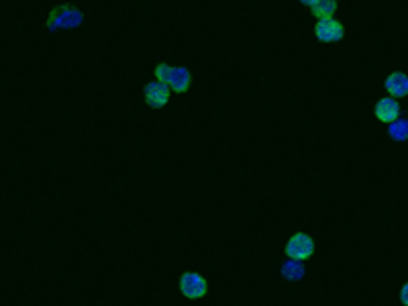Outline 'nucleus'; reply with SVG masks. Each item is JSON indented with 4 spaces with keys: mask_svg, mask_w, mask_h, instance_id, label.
<instances>
[{
    "mask_svg": "<svg viewBox=\"0 0 408 306\" xmlns=\"http://www.w3.org/2000/svg\"><path fill=\"white\" fill-rule=\"evenodd\" d=\"M402 306H405V305H402Z\"/></svg>",
    "mask_w": 408,
    "mask_h": 306,
    "instance_id": "15",
    "label": "nucleus"
},
{
    "mask_svg": "<svg viewBox=\"0 0 408 306\" xmlns=\"http://www.w3.org/2000/svg\"><path fill=\"white\" fill-rule=\"evenodd\" d=\"M400 302L405 306H408V282L400 288Z\"/></svg>",
    "mask_w": 408,
    "mask_h": 306,
    "instance_id": "13",
    "label": "nucleus"
},
{
    "mask_svg": "<svg viewBox=\"0 0 408 306\" xmlns=\"http://www.w3.org/2000/svg\"><path fill=\"white\" fill-rule=\"evenodd\" d=\"M311 13L318 19H331L337 13V0H318L311 8Z\"/></svg>",
    "mask_w": 408,
    "mask_h": 306,
    "instance_id": "11",
    "label": "nucleus"
},
{
    "mask_svg": "<svg viewBox=\"0 0 408 306\" xmlns=\"http://www.w3.org/2000/svg\"><path fill=\"white\" fill-rule=\"evenodd\" d=\"M374 115L378 120H382L386 125L394 123L396 118L402 117V111H400V102L398 98H392V96H386V98H380L376 102V109H374Z\"/></svg>",
    "mask_w": 408,
    "mask_h": 306,
    "instance_id": "6",
    "label": "nucleus"
},
{
    "mask_svg": "<svg viewBox=\"0 0 408 306\" xmlns=\"http://www.w3.org/2000/svg\"><path fill=\"white\" fill-rule=\"evenodd\" d=\"M171 70H174V66H168V64H157V66H155V80H160V82H166V84H168L169 78H171Z\"/></svg>",
    "mask_w": 408,
    "mask_h": 306,
    "instance_id": "12",
    "label": "nucleus"
},
{
    "mask_svg": "<svg viewBox=\"0 0 408 306\" xmlns=\"http://www.w3.org/2000/svg\"><path fill=\"white\" fill-rule=\"evenodd\" d=\"M145 102L151 106V109H164L169 102V96H171V88H169L166 82H160V80H153L149 84H145Z\"/></svg>",
    "mask_w": 408,
    "mask_h": 306,
    "instance_id": "5",
    "label": "nucleus"
},
{
    "mask_svg": "<svg viewBox=\"0 0 408 306\" xmlns=\"http://www.w3.org/2000/svg\"><path fill=\"white\" fill-rule=\"evenodd\" d=\"M280 274L284 280L288 282H300L304 276H307V267H304V261L300 259H286L280 267Z\"/></svg>",
    "mask_w": 408,
    "mask_h": 306,
    "instance_id": "9",
    "label": "nucleus"
},
{
    "mask_svg": "<svg viewBox=\"0 0 408 306\" xmlns=\"http://www.w3.org/2000/svg\"><path fill=\"white\" fill-rule=\"evenodd\" d=\"M388 137L396 143L408 141V118L400 117L388 125Z\"/></svg>",
    "mask_w": 408,
    "mask_h": 306,
    "instance_id": "10",
    "label": "nucleus"
},
{
    "mask_svg": "<svg viewBox=\"0 0 408 306\" xmlns=\"http://www.w3.org/2000/svg\"><path fill=\"white\" fill-rule=\"evenodd\" d=\"M284 251H286V256H288L290 259L307 261V259L312 258V253H314V241H312V237L307 235V233H294V235L288 239Z\"/></svg>",
    "mask_w": 408,
    "mask_h": 306,
    "instance_id": "4",
    "label": "nucleus"
},
{
    "mask_svg": "<svg viewBox=\"0 0 408 306\" xmlns=\"http://www.w3.org/2000/svg\"><path fill=\"white\" fill-rule=\"evenodd\" d=\"M190 84H192V74L188 68H184V66H174V70H171V78H169L168 86L171 88V92H176V95H184V92H188V88H190Z\"/></svg>",
    "mask_w": 408,
    "mask_h": 306,
    "instance_id": "7",
    "label": "nucleus"
},
{
    "mask_svg": "<svg viewBox=\"0 0 408 306\" xmlns=\"http://www.w3.org/2000/svg\"><path fill=\"white\" fill-rule=\"evenodd\" d=\"M84 21L82 11H78L72 4H62L51 11L48 19L49 31H62V29H76Z\"/></svg>",
    "mask_w": 408,
    "mask_h": 306,
    "instance_id": "1",
    "label": "nucleus"
},
{
    "mask_svg": "<svg viewBox=\"0 0 408 306\" xmlns=\"http://www.w3.org/2000/svg\"><path fill=\"white\" fill-rule=\"evenodd\" d=\"M180 292L188 298V300H198V298H204L206 292H209V282L196 274V272H186L182 274L180 278Z\"/></svg>",
    "mask_w": 408,
    "mask_h": 306,
    "instance_id": "3",
    "label": "nucleus"
},
{
    "mask_svg": "<svg viewBox=\"0 0 408 306\" xmlns=\"http://www.w3.org/2000/svg\"><path fill=\"white\" fill-rule=\"evenodd\" d=\"M300 2H302V4H307V6H314V4H316V2H318V0H300Z\"/></svg>",
    "mask_w": 408,
    "mask_h": 306,
    "instance_id": "14",
    "label": "nucleus"
},
{
    "mask_svg": "<svg viewBox=\"0 0 408 306\" xmlns=\"http://www.w3.org/2000/svg\"><path fill=\"white\" fill-rule=\"evenodd\" d=\"M384 86L392 98H405L408 96V76L405 71H392L386 78Z\"/></svg>",
    "mask_w": 408,
    "mask_h": 306,
    "instance_id": "8",
    "label": "nucleus"
},
{
    "mask_svg": "<svg viewBox=\"0 0 408 306\" xmlns=\"http://www.w3.org/2000/svg\"><path fill=\"white\" fill-rule=\"evenodd\" d=\"M314 35L321 43H337L345 37V27L335 17L331 19H318L314 25Z\"/></svg>",
    "mask_w": 408,
    "mask_h": 306,
    "instance_id": "2",
    "label": "nucleus"
}]
</instances>
